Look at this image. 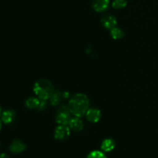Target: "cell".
<instances>
[{"instance_id":"6da1fadb","label":"cell","mask_w":158,"mask_h":158,"mask_svg":"<svg viewBox=\"0 0 158 158\" xmlns=\"http://www.w3.org/2000/svg\"><path fill=\"white\" fill-rule=\"evenodd\" d=\"M68 108L71 114L77 117H82L86 115L89 110V100L85 94H77L71 97L68 104Z\"/></svg>"},{"instance_id":"7a4b0ae2","label":"cell","mask_w":158,"mask_h":158,"mask_svg":"<svg viewBox=\"0 0 158 158\" xmlns=\"http://www.w3.org/2000/svg\"><path fill=\"white\" fill-rule=\"evenodd\" d=\"M33 90L40 100H47L53 94L54 87L50 81L46 79H41L35 82Z\"/></svg>"},{"instance_id":"3957f363","label":"cell","mask_w":158,"mask_h":158,"mask_svg":"<svg viewBox=\"0 0 158 158\" xmlns=\"http://www.w3.org/2000/svg\"><path fill=\"white\" fill-rule=\"evenodd\" d=\"M70 111L68 106H62L56 114V121L60 125H68L69 120H71Z\"/></svg>"},{"instance_id":"277c9868","label":"cell","mask_w":158,"mask_h":158,"mask_svg":"<svg viewBox=\"0 0 158 158\" xmlns=\"http://www.w3.org/2000/svg\"><path fill=\"white\" fill-rule=\"evenodd\" d=\"M70 128L68 125H60L55 130V138L58 140H64L69 137Z\"/></svg>"},{"instance_id":"5b68a950","label":"cell","mask_w":158,"mask_h":158,"mask_svg":"<svg viewBox=\"0 0 158 158\" xmlns=\"http://www.w3.org/2000/svg\"><path fill=\"white\" fill-rule=\"evenodd\" d=\"M110 5V0H91V6L97 12L106 10Z\"/></svg>"},{"instance_id":"8992f818","label":"cell","mask_w":158,"mask_h":158,"mask_svg":"<svg viewBox=\"0 0 158 158\" xmlns=\"http://www.w3.org/2000/svg\"><path fill=\"white\" fill-rule=\"evenodd\" d=\"M26 149V146L23 141L19 140H14L9 146V151L12 154H17L23 152Z\"/></svg>"},{"instance_id":"52a82bcc","label":"cell","mask_w":158,"mask_h":158,"mask_svg":"<svg viewBox=\"0 0 158 158\" xmlns=\"http://www.w3.org/2000/svg\"><path fill=\"white\" fill-rule=\"evenodd\" d=\"M86 117V119L91 123H97L101 118V112L98 109L91 108L87 110Z\"/></svg>"},{"instance_id":"ba28073f","label":"cell","mask_w":158,"mask_h":158,"mask_svg":"<svg viewBox=\"0 0 158 158\" xmlns=\"http://www.w3.org/2000/svg\"><path fill=\"white\" fill-rule=\"evenodd\" d=\"M117 19L112 15H106L103 16L101 19V23L105 28L108 29H112L117 25Z\"/></svg>"},{"instance_id":"9c48e42d","label":"cell","mask_w":158,"mask_h":158,"mask_svg":"<svg viewBox=\"0 0 158 158\" xmlns=\"http://www.w3.org/2000/svg\"><path fill=\"white\" fill-rule=\"evenodd\" d=\"M68 126L69 127L70 129H72L74 131H81L83 128V123L81 120L80 119V117H74V118H71V120H69V124Z\"/></svg>"},{"instance_id":"30bf717a","label":"cell","mask_w":158,"mask_h":158,"mask_svg":"<svg viewBox=\"0 0 158 158\" xmlns=\"http://www.w3.org/2000/svg\"><path fill=\"white\" fill-rule=\"evenodd\" d=\"M115 145V141L113 139L107 138L103 140L100 148H101L103 152H110V151H112L114 149Z\"/></svg>"},{"instance_id":"8fae6325","label":"cell","mask_w":158,"mask_h":158,"mask_svg":"<svg viewBox=\"0 0 158 158\" xmlns=\"http://www.w3.org/2000/svg\"><path fill=\"white\" fill-rule=\"evenodd\" d=\"M15 114L13 110H5L4 112H2L1 115V120L5 124H9L13 121V120L15 119Z\"/></svg>"},{"instance_id":"7c38bea8","label":"cell","mask_w":158,"mask_h":158,"mask_svg":"<svg viewBox=\"0 0 158 158\" xmlns=\"http://www.w3.org/2000/svg\"><path fill=\"white\" fill-rule=\"evenodd\" d=\"M40 100L35 97H29L26 100V106L29 109H35L40 106Z\"/></svg>"},{"instance_id":"4fadbf2b","label":"cell","mask_w":158,"mask_h":158,"mask_svg":"<svg viewBox=\"0 0 158 158\" xmlns=\"http://www.w3.org/2000/svg\"><path fill=\"white\" fill-rule=\"evenodd\" d=\"M61 98L62 94L58 90L54 91L53 94H52V96L50 98L51 104L52 106H56V105H58L60 103V101H61Z\"/></svg>"},{"instance_id":"5bb4252c","label":"cell","mask_w":158,"mask_h":158,"mask_svg":"<svg viewBox=\"0 0 158 158\" xmlns=\"http://www.w3.org/2000/svg\"><path fill=\"white\" fill-rule=\"evenodd\" d=\"M111 36L114 40H120L123 36V32L120 29V28L114 27L110 30Z\"/></svg>"},{"instance_id":"9a60e30c","label":"cell","mask_w":158,"mask_h":158,"mask_svg":"<svg viewBox=\"0 0 158 158\" xmlns=\"http://www.w3.org/2000/svg\"><path fill=\"white\" fill-rule=\"evenodd\" d=\"M127 4V0H114L112 3L113 8L116 9H121L126 7Z\"/></svg>"},{"instance_id":"2e32d148","label":"cell","mask_w":158,"mask_h":158,"mask_svg":"<svg viewBox=\"0 0 158 158\" xmlns=\"http://www.w3.org/2000/svg\"><path fill=\"white\" fill-rule=\"evenodd\" d=\"M86 158H106V157L102 151H94L88 154Z\"/></svg>"},{"instance_id":"e0dca14e","label":"cell","mask_w":158,"mask_h":158,"mask_svg":"<svg viewBox=\"0 0 158 158\" xmlns=\"http://www.w3.org/2000/svg\"><path fill=\"white\" fill-rule=\"evenodd\" d=\"M46 100H40V106H39L38 109H40V110H44L45 107H46Z\"/></svg>"},{"instance_id":"ac0fdd59","label":"cell","mask_w":158,"mask_h":158,"mask_svg":"<svg viewBox=\"0 0 158 158\" xmlns=\"http://www.w3.org/2000/svg\"><path fill=\"white\" fill-rule=\"evenodd\" d=\"M0 158H11L8 154L2 153V154H0Z\"/></svg>"},{"instance_id":"d6986e66","label":"cell","mask_w":158,"mask_h":158,"mask_svg":"<svg viewBox=\"0 0 158 158\" xmlns=\"http://www.w3.org/2000/svg\"><path fill=\"white\" fill-rule=\"evenodd\" d=\"M2 129V123H1V120H0V131H1Z\"/></svg>"},{"instance_id":"ffe728a7","label":"cell","mask_w":158,"mask_h":158,"mask_svg":"<svg viewBox=\"0 0 158 158\" xmlns=\"http://www.w3.org/2000/svg\"><path fill=\"white\" fill-rule=\"evenodd\" d=\"M2 114V109H1V107H0V117H1Z\"/></svg>"}]
</instances>
